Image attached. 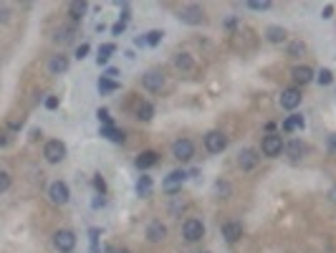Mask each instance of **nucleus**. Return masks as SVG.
Masks as SVG:
<instances>
[{
    "label": "nucleus",
    "mask_w": 336,
    "mask_h": 253,
    "mask_svg": "<svg viewBox=\"0 0 336 253\" xmlns=\"http://www.w3.org/2000/svg\"><path fill=\"white\" fill-rule=\"evenodd\" d=\"M53 243L61 253H71L74 246H76V236L71 233V230H58V233L53 236Z\"/></svg>",
    "instance_id": "nucleus-4"
},
{
    "label": "nucleus",
    "mask_w": 336,
    "mask_h": 253,
    "mask_svg": "<svg viewBox=\"0 0 336 253\" xmlns=\"http://www.w3.org/2000/svg\"><path fill=\"white\" fill-rule=\"evenodd\" d=\"M137 193H139L142 198H149V195H152V177H139Z\"/></svg>",
    "instance_id": "nucleus-24"
},
{
    "label": "nucleus",
    "mask_w": 336,
    "mask_h": 253,
    "mask_svg": "<svg viewBox=\"0 0 336 253\" xmlns=\"http://www.w3.org/2000/svg\"><path fill=\"white\" fill-rule=\"evenodd\" d=\"M86 53H89V46H86V43H81V46L76 48V56H78V58H83Z\"/></svg>",
    "instance_id": "nucleus-36"
},
{
    "label": "nucleus",
    "mask_w": 336,
    "mask_h": 253,
    "mask_svg": "<svg viewBox=\"0 0 336 253\" xmlns=\"http://www.w3.org/2000/svg\"><path fill=\"white\" fill-rule=\"evenodd\" d=\"M240 236H243V225H240V223L230 220V223H225V225H223V238H225L227 243H235Z\"/></svg>",
    "instance_id": "nucleus-11"
},
{
    "label": "nucleus",
    "mask_w": 336,
    "mask_h": 253,
    "mask_svg": "<svg viewBox=\"0 0 336 253\" xmlns=\"http://www.w3.org/2000/svg\"><path fill=\"white\" fill-rule=\"evenodd\" d=\"M301 104V91L299 89H283L281 94V107L283 109H296Z\"/></svg>",
    "instance_id": "nucleus-10"
},
{
    "label": "nucleus",
    "mask_w": 336,
    "mask_h": 253,
    "mask_svg": "<svg viewBox=\"0 0 336 253\" xmlns=\"http://www.w3.org/2000/svg\"><path fill=\"white\" fill-rule=\"evenodd\" d=\"M167 236V228L159 223V220H154V223H149V228H147V238H149L152 243H159L162 238Z\"/></svg>",
    "instance_id": "nucleus-13"
},
{
    "label": "nucleus",
    "mask_w": 336,
    "mask_h": 253,
    "mask_svg": "<svg viewBox=\"0 0 336 253\" xmlns=\"http://www.w3.org/2000/svg\"><path fill=\"white\" fill-rule=\"evenodd\" d=\"M48 195H51V200H53L56 205H66V203H69V198H71V195H69V185H66V182H61V180H58V182H53V185L48 187Z\"/></svg>",
    "instance_id": "nucleus-6"
},
{
    "label": "nucleus",
    "mask_w": 336,
    "mask_h": 253,
    "mask_svg": "<svg viewBox=\"0 0 336 253\" xmlns=\"http://www.w3.org/2000/svg\"><path fill=\"white\" fill-rule=\"evenodd\" d=\"M180 18L185 20V23H202V10L200 8H185L182 13H180Z\"/></svg>",
    "instance_id": "nucleus-17"
},
{
    "label": "nucleus",
    "mask_w": 336,
    "mask_h": 253,
    "mask_svg": "<svg viewBox=\"0 0 336 253\" xmlns=\"http://www.w3.org/2000/svg\"><path fill=\"white\" fill-rule=\"evenodd\" d=\"M172 152H175V157L180 162H187V160H192V155H195V144L190 139H177L172 144Z\"/></svg>",
    "instance_id": "nucleus-5"
},
{
    "label": "nucleus",
    "mask_w": 336,
    "mask_h": 253,
    "mask_svg": "<svg viewBox=\"0 0 336 253\" xmlns=\"http://www.w3.org/2000/svg\"><path fill=\"white\" fill-rule=\"evenodd\" d=\"M293 79H296L299 84H308V81L313 79V69H308V66H296V69H293Z\"/></svg>",
    "instance_id": "nucleus-20"
},
{
    "label": "nucleus",
    "mask_w": 336,
    "mask_h": 253,
    "mask_svg": "<svg viewBox=\"0 0 336 253\" xmlns=\"http://www.w3.org/2000/svg\"><path fill=\"white\" fill-rule=\"evenodd\" d=\"M101 137H109L112 142H124V139H127V137H124V132H119L114 124H104L101 126Z\"/></svg>",
    "instance_id": "nucleus-18"
},
{
    "label": "nucleus",
    "mask_w": 336,
    "mask_h": 253,
    "mask_svg": "<svg viewBox=\"0 0 336 253\" xmlns=\"http://www.w3.org/2000/svg\"><path fill=\"white\" fill-rule=\"evenodd\" d=\"M58 107V96H48L46 99V109H56Z\"/></svg>",
    "instance_id": "nucleus-35"
},
{
    "label": "nucleus",
    "mask_w": 336,
    "mask_h": 253,
    "mask_svg": "<svg viewBox=\"0 0 336 253\" xmlns=\"http://www.w3.org/2000/svg\"><path fill=\"white\" fill-rule=\"evenodd\" d=\"M162 36H164L162 31H149V33H147V38H144V41H147V43H149V46H157L159 41H162Z\"/></svg>",
    "instance_id": "nucleus-28"
},
{
    "label": "nucleus",
    "mask_w": 336,
    "mask_h": 253,
    "mask_svg": "<svg viewBox=\"0 0 336 253\" xmlns=\"http://www.w3.org/2000/svg\"><path fill=\"white\" fill-rule=\"evenodd\" d=\"M116 89H119L116 81H112V79H107V76L99 79V91H116Z\"/></svg>",
    "instance_id": "nucleus-26"
},
{
    "label": "nucleus",
    "mask_w": 336,
    "mask_h": 253,
    "mask_svg": "<svg viewBox=\"0 0 336 253\" xmlns=\"http://www.w3.org/2000/svg\"><path fill=\"white\" fill-rule=\"evenodd\" d=\"M316 79H319V84H321V86H329V84H331V81H334V74H331V71H329V69H321V71H319V76H316Z\"/></svg>",
    "instance_id": "nucleus-27"
},
{
    "label": "nucleus",
    "mask_w": 336,
    "mask_h": 253,
    "mask_svg": "<svg viewBox=\"0 0 336 253\" xmlns=\"http://www.w3.org/2000/svg\"><path fill=\"white\" fill-rule=\"evenodd\" d=\"M329 198H331V203H336V185L329 190Z\"/></svg>",
    "instance_id": "nucleus-40"
},
{
    "label": "nucleus",
    "mask_w": 336,
    "mask_h": 253,
    "mask_svg": "<svg viewBox=\"0 0 336 253\" xmlns=\"http://www.w3.org/2000/svg\"><path fill=\"white\" fill-rule=\"evenodd\" d=\"M265 38L270 41V43H283V41H286V31L278 28V26H270V28L265 31Z\"/></svg>",
    "instance_id": "nucleus-21"
},
{
    "label": "nucleus",
    "mask_w": 336,
    "mask_h": 253,
    "mask_svg": "<svg viewBox=\"0 0 336 253\" xmlns=\"http://www.w3.org/2000/svg\"><path fill=\"white\" fill-rule=\"evenodd\" d=\"M114 253H132V251H127V248H116Z\"/></svg>",
    "instance_id": "nucleus-42"
},
{
    "label": "nucleus",
    "mask_w": 336,
    "mask_h": 253,
    "mask_svg": "<svg viewBox=\"0 0 336 253\" xmlns=\"http://www.w3.org/2000/svg\"><path fill=\"white\" fill-rule=\"evenodd\" d=\"M182 236L190 241V243H195V241H200L202 236H205V225L200 223V220H195V218H190L185 225H182Z\"/></svg>",
    "instance_id": "nucleus-3"
},
{
    "label": "nucleus",
    "mask_w": 336,
    "mask_h": 253,
    "mask_svg": "<svg viewBox=\"0 0 336 253\" xmlns=\"http://www.w3.org/2000/svg\"><path fill=\"white\" fill-rule=\"evenodd\" d=\"M157 162H159V155L152 152V150H147V152H142L137 157V167H139V170H149V167H154Z\"/></svg>",
    "instance_id": "nucleus-12"
},
{
    "label": "nucleus",
    "mask_w": 336,
    "mask_h": 253,
    "mask_svg": "<svg viewBox=\"0 0 336 253\" xmlns=\"http://www.w3.org/2000/svg\"><path fill=\"white\" fill-rule=\"evenodd\" d=\"M190 66H192L190 56H187V53H180V56H177V69H190Z\"/></svg>",
    "instance_id": "nucleus-29"
},
{
    "label": "nucleus",
    "mask_w": 336,
    "mask_h": 253,
    "mask_svg": "<svg viewBox=\"0 0 336 253\" xmlns=\"http://www.w3.org/2000/svg\"><path fill=\"white\" fill-rule=\"evenodd\" d=\"M331 13H334V8H331V5H326V8H324V18H331Z\"/></svg>",
    "instance_id": "nucleus-41"
},
{
    "label": "nucleus",
    "mask_w": 336,
    "mask_h": 253,
    "mask_svg": "<svg viewBox=\"0 0 336 253\" xmlns=\"http://www.w3.org/2000/svg\"><path fill=\"white\" fill-rule=\"evenodd\" d=\"M283 139L278 137V134H265L263 137V144H261V150H263V155L265 157H276V155H281L283 152Z\"/></svg>",
    "instance_id": "nucleus-2"
},
{
    "label": "nucleus",
    "mask_w": 336,
    "mask_h": 253,
    "mask_svg": "<svg viewBox=\"0 0 336 253\" xmlns=\"http://www.w3.org/2000/svg\"><path fill=\"white\" fill-rule=\"evenodd\" d=\"M94 187L99 190V193H101V195H104V193H107V182H104V177H101V175H96V177H94Z\"/></svg>",
    "instance_id": "nucleus-32"
},
{
    "label": "nucleus",
    "mask_w": 336,
    "mask_h": 253,
    "mask_svg": "<svg viewBox=\"0 0 336 253\" xmlns=\"http://www.w3.org/2000/svg\"><path fill=\"white\" fill-rule=\"evenodd\" d=\"M142 86H144L147 91H159V89L164 86V76H162L159 71L144 74V76H142Z\"/></svg>",
    "instance_id": "nucleus-8"
},
{
    "label": "nucleus",
    "mask_w": 336,
    "mask_h": 253,
    "mask_svg": "<svg viewBox=\"0 0 336 253\" xmlns=\"http://www.w3.org/2000/svg\"><path fill=\"white\" fill-rule=\"evenodd\" d=\"M329 150H331V152H336V134H331V137H329Z\"/></svg>",
    "instance_id": "nucleus-39"
},
{
    "label": "nucleus",
    "mask_w": 336,
    "mask_h": 253,
    "mask_svg": "<svg viewBox=\"0 0 336 253\" xmlns=\"http://www.w3.org/2000/svg\"><path fill=\"white\" fill-rule=\"evenodd\" d=\"M116 51V46L114 43H104L101 48H99V56H96V63H99V66H104V63H107L109 58H112V53Z\"/></svg>",
    "instance_id": "nucleus-22"
},
{
    "label": "nucleus",
    "mask_w": 336,
    "mask_h": 253,
    "mask_svg": "<svg viewBox=\"0 0 336 253\" xmlns=\"http://www.w3.org/2000/svg\"><path fill=\"white\" fill-rule=\"evenodd\" d=\"M124 28H127V20H119V23H114V26H112V33H114V36H119V33H124Z\"/></svg>",
    "instance_id": "nucleus-33"
},
{
    "label": "nucleus",
    "mask_w": 336,
    "mask_h": 253,
    "mask_svg": "<svg viewBox=\"0 0 336 253\" xmlns=\"http://www.w3.org/2000/svg\"><path fill=\"white\" fill-rule=\"evenodd\" d=\"M69 13H71V18H74V20L83 18V13H86V3H83V0H76V3H71V5H69Z\"/></svg>",
    "instance_id": "nucleus-25"
},
{
    "label": "nucleus",
    "mask_w": 336,
    "mask_h": 253,
    "mask_svg": "<svg viewBox=\"0 0 336 253\" xmlns=\"http://www.w3.org/2000/svg\"><path fill=\"white\" fill-rule=\"evenodd\" d=\"M296 129H303V117L301 114H293L283 122V132H296Z\"/></svg>",
    "instance_id": "nucleus-19"
},
{
    "label": "nucleus",
    "mask_w": 336,
    "mask_h": 253,
    "mask_svg": "<svg viewBox=\"0 0 336 253\" xmlns=\"http://www.w3.org/2000/svg\"><path fill=\"white\" fill-rule=\"evenodd\" d=\"M71 36H74V31H71V28H61V31H58V36H56V41H64V43H66V41H71Z\"/></svg>",
    "instance_id": "nucleus-31"
},
{
    "label": "nucleus",
    "mask_w": 336,
    "mask_h": 253,
    "mask_svg": "<svg viewBox=\"0 0 336 253\" xmlns=\"http://www.w3.org/2000/svg\"><path fill=\"white\" fill-rule=\"evenodd\" d=\"M248 8H250V10H268V8H270V3H268V0H263V3L253 0V3H248Z\"/></svg>",
    "instance_id": "nucleus-30"
},
{
    "label": "nucleus",
    "mask_w": 336,
    "mask_h": 253,
    "mask_svg": "<svg viewBox=\"0 0 336 253\" xmlns=\"http://www.w3.org/2000/svg\"><path fill=\"white\" fill-rule=\"evenodd\" d=\"M185 172L182 170H175V172H170V175H167V180H164V193H177V190L182 187V182H185Z\"/></svg>",
    "instance_id": "nucleus-9"
},
{
    "label": "nucleus",
    "mask_w": 336,
    "mask_h": 253,
    "mask_svg": "<svg viewBox=\"0 0 336 253\" xmlns=\"http://www.w3.org/2000/svg\"><path fill=\"white\" fill-rule=\"evenodd\" d=\"M96 117H99V122H104V124H112V117H109V112H107V109H99V112H96Z\"/></svg>",
    "instance_id": "nucleus-34"
},
{
    "label": "nucleus",
    "mask_w": 336,
    "mask_h": 253,
    "mask_svg": "<svg viewBox=\"0 0 336 253\" xmlns=\"http://www.w3.org/2000/svg\"><path fill=\"white\" fill-rule=\"evenodd\" d=\"M104 76H107V79H112V81H114V79L119 76V71H116V69H107V74H104Z\"/></svg>",
    "instance_id": "nucleus-38"
},
{
    "label": "nucleus",
    "mask_w": 336,
    "mask_h": 253,
    "mask_svg": "<svg viewBox=\"0 0 336 253\" xmlns=\"http://www.w3.org/2000/svg\"><path fill=\"white\" fill-rule=\"evenodd\" d=\"M283 152H286L291 160H299V157H303V144H301L299 139H291V142H286Z\"/></svg>",
    "instance_id": "nucleus-15"
},
{
    "label": "nucleus",
    "mask_w": 336,
    "mask_h": 253,
    "mask_svg": "<svg viewBox=\"0 0 336 253\" xmlns=\"http://www.w3.org/2000/svg\"><path fill=\"white\" fill-rule=\"evenodd\" d=\"M0 177H3V180H0V190H8V185H10V177H8V172H3Z\"/></svg>",
    "instance_id": "nucleus-37"
},
{
    "label": "nucleus",
    "mask_w": 336,
    "mask_h": 253,
    "mask_svg": "<svg viewBox=\"0 0 336 253\" xmlns=\"http://www.w3.org/2000/svg\"><path fill=\"white\" fill-rule=\"evenodd\" d=\"M43 157H46L51 165L61 162V160L66 157V144L61 142V139H51V142H46V147H43Z\"/></svg>",
    "instance_id": "nucleus-1"
},
{
    "label": "nucleus",
    "mask_w": 336,
    "mask_h": 253,
    "mask_svg": "<svg viewBox=\"0 0 336 253\" xmlns=\"http://www.w3.org/2000/svg\"><path fill=\"white\" fill-rule=\"evenodd\" d=\"M205 147H207V152H223L227 147V139H225L223 132H207L205 134Z\"/></svg>",
    "instance_id": "nucleus-7"
},
{
    "label": "nucleus",
    "mask_w": 336,
    "mask_h": 253,
    "mask_svg": "<svg viewBox=\"0 0 336 253\" xmlns=\"http://www.w3.org/2000/svg\"><path fill=\"white\" fill-rule=\"evenodd\" d=\"M48 69H51V74H66L69 71V58L66 56H53Z\"/></svg>",
    "instance_id": "nucleus-16"
},
{
    "label": "nucleus",
    "mask_w": 336,
    "mask_h": 253,
    "mask_svg": "<svg viewBox=\"0 0 336 253\" xmlns=\"http://www.w3.org/2000/svg\"><path fill=\"white\" fill-rule=\"evenodd\" d=\"M137 117H139L142 122H149V119L154 117V107H152L149 101H142V104H139V109H137Z\"/></svg>",
    "instance_id": "nucleus-23"
},
{
    "label": "nucleus",
    "mask_w": 336,
    "mask_h": 253,
    "mask_svg": "<svg viewBox=\"0 0 336 253\" xmlns=\"http://www.w3.org/2000/svg\"><path fill=\"white\" fill-rule=\"evenodd\" d=\"M238 165L243 167V170H253V167L258 165V157H256V152H253V150H243V152L238 155Z\"/></svg>",
    "instance_id": "nucleus-14"
}]
</instances>
